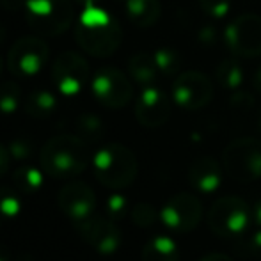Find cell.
Wrapping results in <instances>:
<instances>
[{
    "mask_svg": "<svg viewBox=\"0 0 261 261\" xmlns=\"http://www.w3.org/2000/svg\"><path fill=\"white\" fill-rule=\"evenodd\" d=\"M128 208H130V204H128V199L123 194H112L105 201V215L112 219L114 222H119L121 219H124Z\"/></svg>",
    "mask_w": 261,
    "mask_h": 261,
    "instance_id": "obj_29",
    "label": "cell"
},
{
    "mask_svg": "<svg viewBox=\"0 0 261 261\" xmlns=\"http://www.w3.org/2000/svg\"><path fill=\"white\" fill-rule=\"evenodd\" d=\"M126 18L139 29H148L158 21L162 7L158 0H124Z\"/></svg>",
    "mask_w": 261,
    "mask_h": 261,
    "instance_id": "obj_17",
    "label": "cell"
},
{
    "mask_svg": "<svg viewBox=\"0 0 261 261\" xmlns=\"http://www.w3.org/2000/svg\"><path fill=\"white\" fill-rule=\"evenodd\" d=\"M189 181L197 192L213 194L222 183V169L212 156H201L190 164Z\"/></svg>",
    "mask_w": 261,
    "mask_h": 261,
    "instance_id": "obj_16",
    "label": "cell"
},
{
    "mask_svg": "<svg viewBox=\"0 0 261 261\" xmlns=\"http://www.w3.org/2000/svg\"><path fill=\"white\" fill-rule=\"evenodd\" d=\"M226 172L240 183H251L261 178V141L242 137L227 144L222 153Z\"/></svg>",
    "mask_w": 261,
    "mask_h": 261,
    "instance_id": "obj_6",
    "label": "cell"
},
{
    "mask_svg": "<svg viewBox=\"0 0 261 261\" xmlns=\"http://www.w3.org/2000/svg\"><path fill=\"white\" fill-rule=\"evenodd\" d=\"M240 238L242 240L237 244L238 254L244 256V258L261 261V229L247 234V237H240Z\"/></svg>",
    "mask_w": 261,
    "mask_h": 261,
    "instance_id": "obj_27",
    "label": "cell"
},
{
    "mask_svg": "<svg viewBox=\"0 0 261 261\" xmlns=\"http://www.w3.org/2000/svg\"><path fill=\"white\" fill-rule=\"evenodd\" d=\"M21 194L11 187H0V217L14 219L21 212Z\"/></svg>",
    "mask_w": 261,
    "mask_h": 261,
    "instance_id": "obj_26",
    "label": "cell"
},
{
    "mask_svg": "<svg viewBox=\"0 0 261 261\" xmlns=\"http://www.w3.org/2000/svg\"><path fill=\"white\" fill-rule=\"evenodd\" d=\"M199 6L210 18L222 20L231 13L233 0H199Z\"/></svg>",
    "mask_w": 261,
    "mask_h": 261,
    "instance_id": "obj_30",
    "label": "cell"
},
{
    "mask_svg": "<svg viewBox=\"0 0 261 261\" xmlns=\"http://www.w3.org/2000/svg\"><path fill=\"white\" fill-rule=\"evenodd\" d=\"M224 41L237 57L252 59L261 54V18L240 14L224 31Z\"/></svg>",
    "mask_w": 261,
    "mask_h": 261,
    "instance_id": "obj_8",
    "label": "cell"
},
{
    "mask_svg": "<svg viewBox=\"0 0 261 261\" xmlns=\"http://www.w3.org/2000/svg\"><path fill=\"white\" fill-rule=\"evenodd\" d=\"M25 18L32 31L54 38L71 27L75 13L69 0H27Z\"/></svg>",
    "mask_w": 261,
    "mask_h": 261,
    "instance_id": "obj_4",
    "label": "cell"
},
{
    "mask_svg": "<svg viewBox=\"0 0 261 261\" xmlns=\"http://www.w3.org/2000/svg\"><path fill=\"white\" fill-rule=\"evenodd\" d=\"M11 158H13V156H11V153H9V148L0 142V178H2L7 171H9Z\"/></svg>",
    "mask_w": 261,
    "mask_h": 261,
    "instance_id": "obj_32",
    "label": "cell"
},
{
    "mask_svg": "<svg viewBox=\"0 0 261 261\" xmlns=\"http://www.w3.org/2000/svg\"><path fill=\"white\" fill-rule=\"evenodd\" d=\"M89 62L76 52H62L52 64V82L64 96H76L89 80Z\"/></svg>",
    "mask_w": 261,
    "mask_h": 261,
    "instance_id": "obj_9",
    "label": "cell"
},
{
    "mask_svg": "<svg viewBox=\"0 0 261 261\" xmlns=\"http://www.w3.org/2000/svg\"><path fill=\"white\" fill-rule=\"evenodd\" d=\"M142 261H179L178 244L167 234L153 237L142 249Z\"/></svg>",
    "mask_w": 261,
    "mask_h": 261,
    "instance_id": "obj_20",
    "label": "cell"
},
{
    "mask_svg": "<svg viewBox=\"0 0 261 261\" xmlns=\"http://www.w3.org/2000/svg\"><path fill=\"white\" fill-rule=\"evenodd\" d=\"M153 57H155L156 68L160 76L164 79H172V76L179 75V68H181V59H179V54L172 48H158L153 52Z\"/></svg>",
    "mask_w": 261,
    "mask_h": 261,
    "instance_id": "obj_24",
    "label": "cell"
},
{
    "mask_svg": "<svg viewBox=\"0 0 261 261\" xmlns=\"http://www.w3.org/2000/svg\"><path fill=\"white\" fill-rule=\"evenodd\" d=\"M21 101V89L16 82L0 84V114L11 116L18 110Z\"/></svg>",
    "mask_w": 261,
    "mask_h": 261,
    "instance_id": "obj_25",
    "label": "cell"
},
{
    "mask_svg": "<svg viewBox=\"0 0 261 261\" xmlns=\"http://www.w3.org/2000/svg\"><path fill=\"white\" fill-rule=\"evenodd\" d=\"M43 169L32 165H20L13 172V185L21 196H34L43 187Z\"/></svg>",
    "mask_w": 261,
    "mask_h": 261,
    "instance_id": "obj_22",
    "label": "cell"
},
{
    "mask_svg": "<svg viewBox=\"0 0 261 261\" xmlns=\"http://www.w3.org/2000/svg\"><path fill=\"white\" fill-rule=\"evenodd\" d=\"M57 109V98L48 89H36L25 98V112L34 119H48Z\"/></svg>",
    "mask_w": 261,
    "mask_h": 261,
    "instance_id": "obj_21",
    "label": "cell"
},
{
    "mask_svg": "<svg viewBox=\"0 0 261 261\" xmlns=\"http://www.w3.org/2000/svg\"><path fill=\"white\" fill-rule=\"evenodd\" d=\"M103 121L96 114H82L75 121V135H79L87 144H96L103 139Z\"/></svg>",
    "mask_w": 261,
    "mask_h": 261,
    "instance_id": "obj_23",
    "label": "cell"
},
{
    "mask_svg": "<svg viewBox=\"0 0 261 261\" xmlns=\"http://www.w3.org/2000/svg\"><path fill=\"white\" fill-rule=\"evenodd\" d=\"M94 174L98 181L107 189H126L135 181L139 172V164L134 151L123 144H107L93 158Z\"/></svg>",
    "mask_w": 261,
    "mask_h": 261,
    "instance_id": "obj_3",
    "label": "cell"
},
{
    "mask_svg": "<svg viewBox=\"0 0 261 261\" xmlns=\"http://www.w3.org/2000/svg\"><path fill=\"white\" fill-rule=\"evenodd\" d=\"M259 132H261V116H259Z\"/></svg>",
    "mask_w": 261,
    "mask_h": 261,
    "instance_id": "obj_39",
    "label": "cell"
},
{
    "mask_svg": "<svg viewBox=\"0 0 261 261\" xmlns=\"http://www.w3.org/2000/svg\"><path fill=\"white\" fill-rule=\"evenodd\" d=\"M252 213L244 199L224 196L212 204L208 212V226L220 238H240L247 231Z\"/></svg>",
    "mask_w": 261,
    "mask_h": 261,
    "instance_id": "obj_5",
    "label": "cell"
},
{
    "mask_svg": "<svg viewBox=\"0 0 261 261\" xmlns=\"http://www.w3.org/2000/svg\"><path fill=\"white\" fill-rule=\"evenodd\" d=\"M172 103L169 96L156 86L142 87L135 101V117L144 128H158L171 117Z\"/></svg>",
    "mask_w": 261,
    "mask_h": 261,
    "instance_id": "obj_14",
    "label": "cell"
},
{
    "mask_svg": "<svg viewBox=\"0 0 261 261\" xmlns=\"http://www.w3.org/2000/svg\"><path fill=\"white\" fill-rule=\"evenodd\" d=\"M73 2H76L79 6H82V7H91V6H98L101 0H73Z\"/></svg>",
    "mask_w": 261,
    "mask_h": 261,
    "instance_id": "obj_38",
    "label": "cell"
},
{
    "mask_svg": "<svg viewBox=\"0 0 261 261\" xmlns=\"http://www.w3.org/2000/svg\"><path fill=\"white\" fill-rule=\"evenodd\" d=\"M201 261H233V259H231L229 256H226V254H220V252H212V254L204 256Z\"/></svg>",
    "mask_w": 261,
    "mask_h": 261,
    "instance_id": "obj_35",
    "label": "cell"
},
{
    "mask_svg": "<svg viewBox=\"0 0 261 261\" xmlns=\"http://www.w3.org/2000/svg\"><path fill=\"white\" fill-rule=\"evenodd\" d=\"M251 213H252V222L261 229V199L254 203V206L251 208Z\"/></svg>",
    "mask_w": 261,
    "mask_h": 261,
    "instance_id": "obj_34",
    "label": "cell"
},
{
    "mask_svg": "<svg viewBox=\"0 0 261 261\" xmlns=\"http://www.w3.org/2000/svg\"><path fill=\"white\" fill-rule=\"evenodd\" d=\"M75 41L94 57H109L123 41L119 21L100 6L84 7L75 25Z\"/></svg>",
    "mask_w": 261,
    "mask_h": 261,
    "instance_id": "obj_1",
    "label": "cell"
},
{
    "mask_svg": "<svg viewBox=\"0 0 261 261\" xmlns=\"http://www.w3.org/2000/svg\"><path fill=\"white\" fill-rule=\"evenodd\" d=\"M9 153L14 160H29L34 155V144L29 137H16L9 142Z\"/></svg>",
    "mask_w": 261,
    "mask_h": 261,
    "instance_id": "obj_31",
    "label": "cell"
},
{
    "mask_svg": "<svg viewBox=\"0 0 261 261\" xmlns=\"http://www.w3.org/2000/svg\"><path fill=\"white\" fill-rule=\"evenodd\" d=\"M91 91L94 98L107 109H121L128 105L134 96V87L121 69L107 66L100 68L91 79Z\"/></svg>",
    "mask_w": 261,
    "mask_h": 261,
    "instance_id": "obj_7",
    "label": "cell"
},
{
    "mask_svg": "<svg viewBox=\"0 0 261 261\" xmlns=\"http://www.w3.org/2000/svg\"><path fill=\"white\" fill-rule=\"evenodd\" d=\"M252 84H254L256 91H259V93H261V66H259L258 69H256V73H254V79H252Z\"/></svg>",
    "mask_w": 261,
    "mask_h": 261,
    "instance_id": "obj_37",
    "label": "cell"
},
{
    "mask_svg": "<svg viewBox=\"0 0 261 261\" xmlns=\"http://www.w3.org/2000/svg\"><path fill=\"white\" fill-rule=\"evenodd\" d=\"M128 73H130L132 80L139 84L141 87L155 86V82L160 79L156 62L153 54H135L134 57L128 61Z\"/></svg>",
    "mask_w": 261,
    "mask_h": 261,
    "instance_id": "obj_18",
    "label": "cell"
},
{
    "mask_svg": "<svg viewBox=\"0 0 261 261\" xmlns=\"http://www.w3.org/2000/svg\"><path fill=\"white\" fill-rule=\"evenodd\" d=\"M215 80L226 91L240 89L245 82V71L238 57L222 59L215 68Z\"/></svg>",
    "mask_w": 261,
    "mask_h": 261,
    "instance_id": "obj_19",
    "label": "cell"
},
{
    "mask_svg": "<svg viewBox=\"0 0 261 261\" xmlns=\"http://www.w3.org/2000/svg\"><path fill=\"white\" fill-rule=\"evenodd\" d=\"M25 4H27V0H0V6L6 11H13V13L25 9Z\"/></svg>",
    "mask_w": 261,
    "mask_h": 261,
    "instance_id": "obj_33",
    "label": "cell"
},
{
    "mask_svg": "<svg viewBox=\"0 0 261 261\" xmlns=\"http://www.w3.org/2000/svg\"><path fill=\"white\" fill-rule=\"evenodd\" d=\"M76 233L100 254H114L121 247V231L112 219L103 215H91L73 224Z\"/></svg>",
    "mask_w": 261,
    "mask_h": 261,
    "instance_id": "obj_12",
    "label": "cell"
},
{
    "mask_svg": "<svg viewBox=\"0 0 261 261\" xmlns=\"http://www.w3.org/2000/svg\"><path fill=\"white\" fill-rule=\"evenodd\" d=\"M203 217V206L192 194L179 192L172 196L160 210V220L174 233H189L196 229Z\"/></svg>",
    "mask_w": 261,
    "mask_h": 261,
    "instance_id": "obj_11",
    "label": "cell"
},
{
    "mask_svg": "<svg viewBox=\"0 0 261 261\" xmlns=\"http://www.w3.org/2000/svg\"><path fill=\"white\" fill-rule=\"evenodd\" d=\"M213 86L206 75L199 71L179 73L172 84V100L185 110H197L210 103Z\"/></svg>",
    "mask_w": 261,
    "mask_h": 261,
    "instance_id": "obj_13",
    "label": "cell"
},
{
    "mask_svg": "<svg viewBox=\"0 0 261 261\" xmlns=\"http://www.w3.org/2000/svg\"><path fill=\"white\" fill-rule=\"evenodd\" d=\"M130 217H132V220H134L135 226L151 227L153 224H155V220L160 217V213H158L149 203H139V204H135V206L132 208Z\"/></svg>",
    "mask_w": 261,
    "mask_h": 261,
    "instance_id": "obj_28",
    "label": "cell"
},
{
    "mask_svg": "<svg viewBox=\"0 0 261 261\" xmlns=\"http://www.w3.org/2000/svg\"><path fill=\"white\" fill-rule=\"evenodd\" d=\"M79 135H55L43 144L39 164L46 176L57 179H71L86 171L89 164V149Z\"/></svg>",
    "mask_w": 261,
    "mask_h": 261,
    "instance_id": "obj_2",
    "label": "cell"
},
{
    "mask_svg": "<svg viewBox=\"0 0 261 261\" xmlns=\"http://www.w3.org/2000/svg\"><path fill=\"white\" fill-rule=\"evenodd\" d=\"M0 261H13V254H11V249L6 247L4 244H0Z\"/></svg>",
    "mask_w": 261,
    "mask_h": 261,
    "instance_id": "obj_36",
    "label": "cell"
},
{
    "mask_svg": "<svg viewBox=\"0 0 261 261\" xmlns=\"http://www.w3.org/2000/svg\"><path fill=\"white\" fill-rule=\"evenodd\" d=\"M0 71H2V64H0Z\"/></svg>",
    "mask_w": 261,
    "mask_h": 261,
    "instance_id": "obj_40",
    "label": "cell"
},
{
    "mask_svg": "<svg viewBox=\"0 0 261 261\" xmlns=\"http://www.w3.org/2000/svg\"><path fill=\"white\" fill-rule=\"evenodd\" d=\"M50 55V48L43 39L25 36L14 41L7 54V68L16 76H34L43 69Z\"/></svg>",
    "mask_w": 261,
    "mask_h": 261,
    "instance_id": "obj_10",
    "label": "cell"
},
{
    "mask_svg": "<svg viewBox=\"0 0 261 261\" xmlns=\"http://www.w3.org/2000/svg\"><path fill=\"white\" fill-rule=\"evenodd\" d=\"M59 208L64 215L71 219V222H80L94 213L96 196L94 190L84 181H69L61 189L57 196Z\"/></svg>",
    "mask_w": 261,
    "mask_h": 261,
    "instance_id": "obj_15",
    "label": "cell"
}]
</instances>
